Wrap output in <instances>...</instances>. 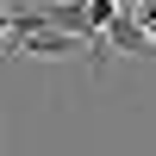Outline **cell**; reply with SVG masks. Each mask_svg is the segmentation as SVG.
<instances>
[{"instance_id":"obj_2","label":"cell","mask_w":156,"mask_h":156,"mask_svg":"<svg viewBox=\"0 0 156 156\" xmlns=\"http://www.w3.org/2000/svg\"><path fill=\"white\" fill-rule=\"evenodd\" d=\"M0 37H12V0H0Z\"/></svg>"},{"instance_id":"obj_1","label":"cell","mask_w":156,"mask_h":156,"mask_svg":"<svg viewBox=\"0 0 156 156\" xmlns=\"http://www.w3.org/2000/svg\"><path fill=\"white\" fill-rule=\"evenodd\" d=\"M6 50L12 56H25V62H62V56H94V44L87 37H75V31H62V25H44V31H19V37H6Z\"/></svg>"}]
</instances>
